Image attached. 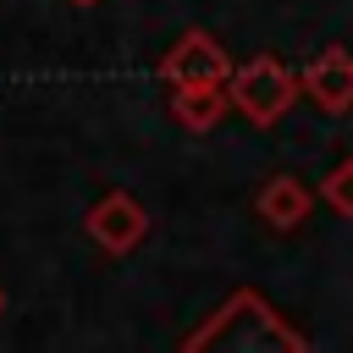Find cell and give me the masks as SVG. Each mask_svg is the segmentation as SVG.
I'll return each mask as SVG.
<instances>
[{"instance_id": "obj_1", "label": "cell", "mask_w": 353, "mask_h": 353, "mask_svg": "<svg viewBox=\"0 0 353 353\" xmlns=\"http://www.w3.org/2000/svg\"><path fill=\"white\" fill-rule=\"evenodd\" d=\"M182 353H309V347L259 292H232L221 314H210L182 342Z\"/></svg>"}, {"instance_id": "obj_2", "label": "cell", "mask_w": 353, "mask_h": 353, "mask_svg": "<svg viewBox=\"0 0 353 353\" xmlns=\"http://www.w3.org/2000/svg\"><path fill=\"white\" fill-rule=\"evenodd\" d=\"M226 94H232V105L248 116V121H276L292 99H298V77L276 61V55H254L248 66H237L232 72V83H226Z\"/></svg>"}, {"instance_id": "obj_3", "label": "cell", "mask_w": 353, "mask_h": 353, "mask_svg": "<svg viewBox=\"0 0 353 353\" xmlns=\"http://www.w3.org/2000/svg\"><path fill=\"white\" fill-rule=\"evenodd\" d=\"M160 72H165L171 88H199V83L226 88V83H232V61H226V50H221L210 33H188V39L160 61Z\"/></svg>"}, {"instance_id": "obj_4", "label": "cell", "mask_w": 353, "mask_h": 353, "mask_svg": "<svg viewBox=\"0 0 353 353\" xmlns=\"http://www.w3.org/2000/svg\"><path fill=\"white\" fill-rule=\"evenodd\" d=\"M143 232H149V215H143V204H138L132 193H105V199L88 210V237H94L99 248H110V254L138 248Z\"/></svg>"}, {"instance_id": "obj_5", "label": "cell", "mask_w": 353, "mask_h": 353, "mask_svg": "<svg viewBox=\"0 0 353 353\" xmlns=\"http://www.w3.org/2000/svg\"><path fill=\"white\" fill-rule=\"evenodd\" d=\"M309 94H314V105L320 110H347L353 105V55L347 50H325V55H314L309 66H303V77H298Z\"/></svg>"}, {"instance_id": "obj_6", "label": "cell", "mask_w": 353, "mask_h": 353, "mask_svg": "<svg viewBox=\"0 0 353 353\" xmlns=\"http://www.w3.org/2000/svg\"><path fill=\"white\" fill-rule=\"evenodd\" d=\"M309 188L298 182V176H270L265 188H259V221L265 226H276V232H292V226H303V215H309Z\"/></svg>"}, {"instance_id": "obj_7", "label": "cell", "mask_w": 353, "mask_h": 353, "mask_svg": "<svg viewBox=\"0 0 353 353\" xmlns=\"http://www.w3.org/2000/svg\"><path fill=\"white\" fill-rule=\"evenodd\" d=\"M226 105H232V94H226V88H215V83H199V88H176V99H171L176 121H182V127H193V132L215 127V121L226 116Z\"/></svg>"}, {"instance_id": "obj_8", "label": "cell", "mask_w": 353, "mask_h": 353, "mask_svg": "<svg viewBox=\"0 0 353 353\" xmlns=\"http://www.w3.org/2000/svg\"><path fill=\"white\" fill-rule=\"evenodd\" d=\"M320 199H325L336 215H353V160H342V165L320 182Z\"/></svg>"}, {"instance_id": "obj_9", "label": "cell", "mask_w": 353, "mask_h": 353, "mask_svg": "<svg viewBox=\"0 0 353 353\" xmlns=\"http://www.w3.org/2000/svg\"><path fill=\"white\" fill-rule=\"evenodd\" d=\"M72 6H94V0H72Z\"/></svg>"}, {"instance_id": "obj_10", "label": "cell", "mask_w": 353, "mask_h": 353, "mask_svg": "<svg viewBox=\"0 0 353 353\" xmlns=\"http://www.w3.org/2000/svg\"><path fill=\"white\" fill-rule=\"evenodd\" d=\"M0 303H6V292H0Z\"/></svg>"}]
</instances>
